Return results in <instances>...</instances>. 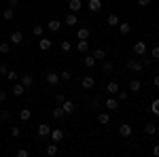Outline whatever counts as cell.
Instances as JSON below:
<instances>
[{"instance_id": "27", "label": "cell", "mask_w": 159, "mask_h": 157, "mask_svg": "<svg viewBox=\"0 0 159 157\" xmlns=\"http://www.w3.org/2000/svg\"><path fill=\"white\" fill-rule=\"evenodd\" d=\"M140 89H142V83L138 79H132L129 81V91H140Z\"/></svg>"}, {"instance_id": "15", "label": "cell", "mask_w": 159, "mask_h": 157, "mask_svg": "<svg viewBox=\"0 0 159 157\" xmlns=\"http://www.w3.org/2000/svg\"><path fill=\"white\" fill-rule=\"evenodd\" d=\"M106 25H110V28H117V25H119V15H117V13H110L108 17H106Z\"/></svg>"}, {"instance_id": "17", "label": "cell", "mask_w": 159, "mask_h": 157, "mask_svg": "<svg viewBox=\"0 0 159 157\" xmlns=\"http://www.w3.org/2000/svg\"><path fill=\"white\" fill-rule=\"evenodd\" d=\"M106 91H108L110 96H117V91H119V83H117V81H108V83H106Z\"/></svg>"}, {"instance_id": "7", "label": "cell", "mask_w": 159, "mask_h": 157, "mask_svg": "<svg viewBox=\"0 0 159 157\" xmlns=\"http://www.w3.org/2000/svg\"><path fill=\"white\" fill-rule=\"evenodd\" d=\"M19 83L24 85L25 89H30L32 85H34V74H21V81Z\"/></svg>"}, {"instance_id": "51", "label": "cell", "mask_w": 159, "mask_h": 157, "mask_svg": "<svg viewBox=\"0 0 159 157\" xmlns=\"http://www.w3.org/2000/svg\"><path fill=\"white\" fill-rule=\"evenodd\" d=\"M0 28H2V19H0Z\"/></svg>"}, {"instance_id": "16", "label": "cell", "mask_w": 159, "mask_h": 157, "mask_svg": "<svg viewBox=\"0 0 159 157\" xmlns=\"http://www.w3.org/2000/svg\"><path fill=\"white\" fill-rule=\"evenodd\" d=\"M132 132H134V130H132V125H127V123L119 125V134H121L123 138H129V136H132Z\"/></svg>"}, {"instance_id": "47", "label": "cell", "mask_w": 159, "mask_h": 157, "mask_svg": "<svg viewBox=\"0 0 159 157\" xmlns=\"http://www.w3.org/2000/svg\"><path fill=\"white\" fill-rule=\"evenodd\" d=\"M4 100H7V91H2V89H0V104H2Z\"/></svg>"}, {"instance_id": "18", "label": "cell", "mask_w": 159, "mask_h": 157, "mask_svg": "<svg viewBox=\"0 0 159 157\" xmlns=\"http://www.w3.org/2000/svg\"><path fill=\"white\" fill-rule=\"evenodd\" d=\"M76 21H79V19H76V13H66V19H64V24H66V25L72 28V25H76Z\"/></svg>"}, {"instance_id": "28", "label": "cell", "mask_w": 159, "mask_h": 157, "mask_svg": "<svg viewBox=\"0 0 159 157\" xmlns=\"http://www.w3.org/2000/svg\"><path fill=\"white\" fill-rule=\"evenodd\" d=\"M60 47H61V51H64V53H70V51H72V43L66 38V40H61V43H60Z\"/></svg>"}, {"instance_id": "9", "label": "cell", "mask_w": 159, "mask_h": 157, "mask_svg": "<svg viewBox=\"0 0 159 157\" xmlns=\"http://www.w3.org/2000/svg\"><path fill=\"white\" fill-rule=\"evenodd\" d=\"M51 140H53V142H61V140H64V130H60V127H57V130H51Z\"/></svg>"}, {"instance_id": "49", "label": "cell", "mask_w": 159, "mask_h": 157, "mask_svg": "<svg viewBox=\"0 0 159 157\" xmlns=\"http://www.w3.org/2000/svg\"><path fill=\"white\" fill-rule=\"evenodd\" d=\"M153 85H155V87H157V89H159V74H157V76H155V79H153Z\"/></svg>"}, {"instance_id": "2", "label": "cell", "mask_w": 159, "mask_h": 157, "mask_svg": "<svg viewBox=\"0 0 159 157\" xmlns=\"http://www.w3.org/2000/svg\"><path fill=\"white\" fill-rule=\"evenodd\" d=\"M45 81H47V85H51V87H57L61 79H60V74H57V72H47Z\"/></svg>"}, {"instance_id": "3", "label": "cell", "mask_w": 159, "mask_h": 157, "mask_svg": "<svg viewBox=\"0 0 159 157\" xmlns=\"http://www.w3.org/2000/svg\"><path fill=\"white\" fill-rule=\"evenodd\" d=\"M134 53L142 58V55L147 53V43H144V40H136L134 43Z\"/></svg>"}, {"instance_id": "13", "label": "cell", "mask_w": 159, "mask_h": 157, "mask_svg": "<svg viewBox=\"0 0 159 157\" xmlns=\"http://www.w3.org/2000/svg\"><path fill=\"white\" fill-rule=\"evenodd\" d=\"M49 134H51V125H47V123H40L38 125V136L40 138H47Z\"/></svg>"}, {"instance_id": "33", "label": "cell", "mask_w": 159, "mask_h": 157, "mask_svg": "<svg viewBox=\"0 0 159 157\" xmlns=\"http://www.w3.org/2000/svg\"><path fill=\"white\" fill-rule=\"evenodd\" d=\"M9 132H11L13 138H19V136H21V127H19V125H11V130H9Z\"/></svg>"}, {"instance_id": "42", "label": "cell", "mask_w": 159, "mask_h": 157, "mask_svg": "<svg viewBox=\"0 0 159 157\" xmlns=\"http://www.w3.org/2000/svg\"><path fill=\"white\" fill-rule=\"evenodd\" d=\"M7 72H9V68H7V66H4V64H0V76H2V74H4V76H7Z\"/></svg>"}, {"instance_id": "41", "label": "cell", "mask_w": 159, "mask_h": 157, "mask_svg": "<svg viewBox=\"0 0 159 157\" xmlns=\"http://www.w3.org/2000/svg\"><path fill=\"white\" fill-rule=\"evenodd\" d=\"M117 96H119V100H121V102H125V100L129 98V94H127V91H121V89H119V91H117Z\"/></svg>"}, {"instance_id": "4", "label": "cell", "mask_w": 159, "mask_h": 157, "mask_svg": "<svg viewBox=\"0 0 159 157\" xmlns=\"http://www.w3.org/2000/svg\"><path fill=\"white\" fill-rule=\"evenodd\" d=\"M60 106H61V110H64L66 115H72V113H74V109H76V106H74V102H72V100H64V102H61Z\"/></svg>"}, {"instance_id": "48", "label": "cell", "mask_w": 159, "mask_h": 157, "mask_svg": "<svg viewBox=\"0 0 159 157\" xmlns=\"http://www.w3.org/2000/svg\"><path fill=\"white\" fill-rule=\"evenodd\" d=\"M153 155H155V157H159V145H155V146H153Z\"/></svg>"}, {"instance_id": "32", "label": "cell", "mask_w": 159, "mask_h": 157, "mask_svg": "<svg viewBox=\"0 0 159 157\" xmlns=\"http://www.w3.org/2000/svg\"><path fill=\"white\" fill-rule=\"evenodd\" d=\"M98 121L102 123V125H108V123H110V115H108V113H100V115H98Z\"/></svg>"}, {"instance_id": "35", "label": "cell", "mask_w": 159, "mask_h": 157, "mask_svg": "<svg viewBox=\"0 0 159 157\" xmlns=\"http://www.w3.org/2000/svg\"><path fill=\"white\" fill-rule=\"evenodd\" d=\"M9 51H11V45H9L7 40H2V43H0V53H2V55H7Z\"/></svg>"}, {"instance_id": "45", "label": "cell", "mask_w": 159, "mask_h": 157, "mask_svg": "<svg viewBox=\"0 0 159 157\" xmlns=\"http://www.w3.org/2000/svg\"><path fill=\"white\" fill-rule=\"evenodd\" d=\"M151 4V0H138V7H148Z\"/></svg>"}, {"instance_id": "26", "label": "cell", "mask_w": 159, "mask_h": 157, "mask_svg": "<svg viewBox=\"0 0 159 157\" xmlns=\"http://www.w3.org/2000/svg\"><path fill=\"white\" fill-rule=\"evenodd\" d=\"M51 115H53V119H57V121H61L64 117H66V113L61 110V106H57V109H53V110H51Z\"/></svg>"}, {"instance_id": "23", "label": "cell", "mask_w": 159, "mask_h": 157, "mask_svg": "<svg viewBox=\"0 0 159 157\" xmlns=\"http://www.w3.org/2000/svg\"><path fill=\"white\" fill-rule=\"evenodd\" d=\"M112 68H115V64H112L110 60H104V62H102V72H104V74L112 72Z\"/></svg>"}, {"instance_id": "19", "label": "cell", "mask_w": 159, "mask_h": 157, "mask_svg": "<svg viewBox=\"0 0 159 157\" xmlns=\"http://www.w3.org/2000/svg\"><path fill=\"white\" fill-rule=\"evenodd\" d=\"M47 28H49L51 32H60V30H61V21H60V19H51L49 24H47Z\"/></svg>"}, {"instance_id": "6", "label": "cell", "mask_w": 159, "mask_h": 157, "mask_svg": "<svg viewBox=\"0 0 159 157\" xmlns=\"http://www.w3.org/2000/svg\"><path fill=\"white\" fill-rule=\"evenodd\" d=\"M9 43H13V45H19V43H24V34H21L19 30L11 32V36H9Z\"/></svg>"}, {"instance_id": "29", "label": "cell", "mask_w": 159, "mask_h": 157, "mask_svg": "<svg viewBox=\"0 0 159 157\" xmlns=\"http://www.w3.org/2000/svg\"><path fill=\"white\" fill-rule=\"evenodd\" d=\"M144 132H147L148 136H155V134H157V125H155V123H147V125H144Z\"/></svg>"}, {"instance_id": "5", "label": "cell", "mask_w": 159, "mask_h": 157, "mask_svg": "<svg viewBox=\"0 0 159 157\" xmlns=\"http://www.w3.org/2000/svg\"><path fill=\"white\" fill-rule=\"evenodd\" d=\"M81 85H83L85 89H93V85H96V79H93L91 74H85V76L81 79Z\"/></svg>"}, {"instance_id": "11", "label": "cell", "mask_w": 159, "mask_h": 157, "mask_svg": "<svg viewBox=\"0 0 159 157\" xmlns=\"http://www.w3.org/2000/svg\"><path fill=\"white\" fill-rule=\"evenodd\" d=\"M11 91H13V96L19 98V96H24V94H25V87H24L21 83H17V81H15V83H13V89H11Z\"/></svg>"}, {"instance_id": "50", "label": "cell", "mask_w": 159, "mask_h": 157, "mask_svg": "<svg viewBox=\"0 0 159 157\" xmlns=\"http://www.w3.org/2000/svg\"><path fill=\"white\" fill-rule=\"evenodd\" d=\"M9 4H11L13 9H15V7H17V4H19V0H9Z\"/></svg>"}, {"instance_id": "14", "label": "cell", "mask_w": 159, "mask_h": 157, "mask_svg": "<svg viewBox=\"0 0 159 157\" xmlns=\"http://www.w3.org/2000/svg\"><path fill=\"white\" fill-rule=\"evenodd\" d=\"M68 9H70V13H79L83 9V2H81V0H70V2H68Z\"/></svg>"}, {"instance_id": "43", "label": "cell", "mask_w": 159, "mask_h": 157, "mask_svg": "<svg viewBox=\"0 0 159 157\" xmlns=\"http://www.w3.org/2000/svg\"><path fill=\"white\" fill-rule=\"evenodd\" d=\"M55 100H57V104H61V102H64V100H66V96H64V94H57V96H55Z\"/></svg>"}, {"instance_id": "31", "label": "cell", "mask_w": 159, "mask_h": 157, "mask_svg": "<svg viewBox=\"0 0 159 157\" xmlns=\"http://www.w3.org/2000/svg\"><path fill=\"white\" fill-rule=\"evenodd\" d=\"M30 117H32V110H30V109H21V110H19V119H21V121H28Z\"/></svg>"}, {"instance_id": "40", "label": "cell", "mask_w": 159, "mask_h": 157, "mask_svg": "<svg viewBox=\"0 0 159 157\" xmlns=\"http://www.w3.org/2000/svg\"><path fill=\"white\" fill-rule=\"evenodd\" d=\"M151 58L153 60H159V45H155V47L151 49Z\"/></svg>"}, {"instance_id": "10", "label": "cell", "mask_w": 159, "mask_h": 157, "mask_svg": "<svg viewBox=\"0 0 159 157\" xmlns=\"http://www.w3.org/2000/svg\"><path fill=\"white\" fill-rule=\"evenodd\" d=\"M87 9L91 13H98L100 9H102V0H89V2H87Z\"/></svg>"}, {"instance_id": "37", "label": "cell", "mask_w": 159, "mask_h": 157, "mask_svg": "<svg viewBox=\"0 0 159 157\" xmlns=\"http://www.w3.org/2000/svg\"><path fill=\"white\" fill-rule=\"evenodd\" d=\"M32 34H34V36H43V25H38V24H34L32 25Z\"/></svg>"}, {"instance_id": "1", "label": "cell", "mask_w": 159, "mask_h": 157, "mask_svg": "<svg viewBox=\"0 0 159 157\" xmlns=\"http://www.w3.org/2000/svg\"><path fill=\"white\" fill-rule=\"evenodd\" d=\"M127 70H132V72H142L144 70V66H142V62L140 60H127Z\"/></svg>"}, {"instance_id": "36", "label": "cell", "mask_w": 159, "mask_h": 157, "mask_svg": "<svg viewBox=\"0 0 159 157\" xmlns=\"http://www.w3.org/2000/svg\"><path fill=\"white\" fill-rule=\"evenodd\" d=\"M151 113H153V115H157V117H159V98H157V100H153V102H151Z\"/></svg>"}, {"instance_id": "34", "label": "cell", "mask_w": 159, "mask_h": 157, "mask_svg": "<svg viewBox=\"0 0 159 157\" xmlns=\"http://www.w3.org/2000/svg\"><path fill=\"white\" fill-rule=\"evenodd\" d=\"M96 66V58L93 55H85V68H93Z\"/></svg>"}, {"instance_id": "12", "label": "cell", "mask_w": 159, "mask_h": 157, "mask_svg": "<svg viewBox=\"0 0 159 157\" xmlns=\"http://www.w3.org/2000/svg\"><path fill=\"white\" fill-rule=\"evenodd\" d=\"M104 109H108V110H117V109H119V100H117V98H108V100L104 102Z\"/></svg>"}, {"instance_id": "46", "label": "cell", "mask_w": 159, "mask_h": 157, "mask_svg": "<svg viewBox=\"0 0 159 157\" xmlns=\"http://www.w3.org/2000/svg\"><path fill=\"white\" fill-rule=\"evenodd\" d=\"M142 66L148 68V66H151V58H144V60H142Z\"/></svg>"}, {"instance_id": "30", "label": "cell", "mask_w": 159, "mask_h": 157, "mask_svg": "<svg viewBox=\"0 0 159 157\" xmlns=\"http://www.w3.org/2000/svg\"><path fill=\"white\" fill-rule=\"evenodd\" d=\"M57 151H60V149H57V142H53V145H49L47 146V149H45V153H47V155H57Z\"/></svg>"}, {"instance_id": "20", "label": "cell", "mask_w": 159, "mask_h": 157, "mask_svg": "<svg viewBox=\"0 0 159 157\" xmlns=\"http://www.w3.org/2000/svg\"><path fill=\"white\" fill-rule=\"evenodd\" d=\"M117 28H119V32H121L123 36H127V34L132 32V25H129V24H125V21H119V25H117Z\"/></svg>"}, {"instance_id": "24", "label": "cell", "mask_w": 159, "mask_h": 157, "mask_svg": "<svg viewBox=\"0 0 159 157\" xmlns=\"http://www.w3.org/2000/svg\"><path fill=\"white\" fill-rule=\"evenodd\" d=\"M76 38H79V40H87V38H89V30H87V28H79V30H76Z\"/></svg>"}, {"instance_id": "22", "label": "cell", "mask_w": 159, "mask_h": 157, "mask_svg": "<svg viewBox=\"0 0 159 157\" xmlns=\"http://www.w3.org/2000/svg\"><path fill=\"white\" fill-rule=\"evenodd\" d=\"M13 17H15V9H13V7L4 9V13H2V19H4V21H11Z\"/></svg>"}, {"instance_id": "39", "label": "cell", "mask_w": 159, "mask_h": 157, "mask_svg": "<svg viewBox=\"0 0 159 157\" xmlns=\"http://www.w3.org/2000/svg\"><path fill=\"white\" fill-rule=\"evenodd\" d=\"M7 81L15 83V81H17V72H15V70H9V72H7Z\"/></svg>"}, {"instance_id": "25", "label": "cell", "mask_w": 159, "mask_h": 157, "mask_svg": "<svg viewBox=\"0 0 159 157\" xmlns=\"http://www.w3.org/2000/svg\"><path fill=\"white\" fill-rule=\"evenodd\" d=\"M87 49H89V40H79L76 43V51L79 53H87Z\"/></svg>"}, {"instance_id": "21", "label": "cell", "mask_w": 159, "mask_h": 157, "mask_svg": "<svg viewBox=\"0 0 159 157\" xmlns=\"http://www.w3.org/2000/svg\"><path fill=\"white\" fill-rule=\"evenodd\" d=\"M91 55L96 58V62H104V60H106V51H104V49H100V47L96 49V51H93Z\"/></svg>"}, {"instance_id": "8", "label": "cell", "mask_w": 159, "mask_h": 157, "mask_svg": "<svg viewBox=\"0 0 159 157\" xmlns=\"http://www.w3.org/2000/svg\"><path fill=\"white\" fill-rule=\"evenodd\" d=\"M51 38H47V36H40V40H38V47H40V51H49L51 49Z\"/></svg>"}, {"instance_id": "38", "label": "cell", "mask_w": 159, "mask_h": 157, "mask_svg": "<svg viewBox=\"0 0 159 157\" xmlns=\"http://www.w3.org/2000/svg\"><path fill=\"white\" fill-rule=\"evenodd\" d=\"M60 79L61 81H70V79H72V72H70V70H64V72H60Z\"/></svg>"}, {"instance_id": "44", "label": "cell", "mask_w": 159, "mask_h": 157, "mask_svg": "<svg viewBox=\"0 0 159 157\" xmlns=\"http://www.w3.org/2000/svg\"><path fill=\"white\" fill-rule=\"evenodd\" d=\"M17 157H28V151H25V149H19V151H17Z\"/></svg>"}]
</instances>
